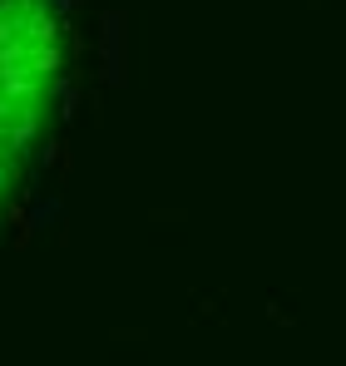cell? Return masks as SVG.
Here are the masks:
<instances>
[{
	"label": "cell",
	"mask_w": 346,
	"mask_h": 366,
	"mask_svg": "<svg viewBox=\"0 0 346 366\" xmlns=\"http://www.w3.org/2000/svg\"><path fill=\"white\" fill-rule=\"evenodd\" d=\"M50 164H55V183L74 179V154H69V144H64V139H59V149H55V159H50Z\"/></svg>",
	"instance_id": "cell-2"
},
{
	"label": "cell",
	"mask_w": 346,
	"mask_h": 366,
	"mask_svg": "<svg viewBox=\"0 0 346 366\" xmlns=\"http://www.w3.org/2000/svg\"><path fill=\"white\" fill-rule=\"evenodd\" d=\"M114 342H149L144 327H114Z\"/></svg>",
	"instance_id": "cell-5"
},
{
	"label": "cell",
	"mask_w": 346,
	"mask_h": 366,
	"mask_svg": "<svg viewBox=\"0 0 346 366\" xmlns=\"http://www.w3.org/2000/svg\"><path fill=\"white\" fill-rule=\"evenodd\" d=\"M89 119L104 124V89H89Z\"/></svg>",
	"instance_id": "cell-3"
},
{
	"label": "cell",
	"mask_w": 346,
	"mask_h": 366,
	"mask_svg": "<svg viewBox=\"0 0 346 366\" xmlns=\"http://www.w3.org/2000/svg\"><path fill=\"white\" fill-rule=\"evenodd\" d=\"M307 5H312V10H317V5H322V0H307Z\"/></svg>",
	"instance_id": "cell-6"
},
{
	"label": "cell",
	"mask_w": 346,
	"mask_h": 366,
	"mask_svg": "<svg viewBox=\"0 0 346 366\" xmlns=\"http://www.w3.org/2000/svg\"><path fill=\"white\" fill-rule=\"evenodd\" d=\"M99 60H104V84H129V69H124V15L109 10V15H99Z\"/></svg>",
	"instance_id": "cell-1"
},
{
	"label": "cell",
	"mask_w": 346,
	"mask_h": 366,
	"mask_svg": "<svg viewBox=\"0 0 346 366\" xmlns=\"http://www.w3.org/2000/svg\"><path fill=\"white\" fill-rule=\"evenodd\" d=\"M154 223H188L183 208H154Z\"/></svg>",
	"instance_id": "cell-4"
}]
</instances>
